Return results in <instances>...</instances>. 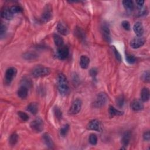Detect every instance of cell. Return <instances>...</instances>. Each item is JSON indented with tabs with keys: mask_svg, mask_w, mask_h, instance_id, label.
I'll return each mask as SVG.
<instances>
[{
	"mask_svg": "<svg viewBox=\"0 0 150 150\" xmlns=\"http://www.w3.org/2000/svg\"><path fill=\"white\" fill-rule=\"evenodd\" d=\"M90 64V59L85 55H82L80 59V65L82 69H86L89 67Z\"/></svg>",
	"mask_w": 150,
	"mask_h": 150,
	"instance_id": "obj_17",
	"label": "cell"
},
{
	"mask_svg": "<svg viewBox=\"0 0 150 150\" xmlns=\"http://www.w3.org/2000/svg\"><path fill=\"white\" fill-rule=\"evenodd\" d=\"M10 10L14 15L18 13H21L22 12V8L21 7L18 6H13L11 7Z\"/></svg>",
	"mask_w": 150,
	"mask_h": 150,
	"instance_id": "obj_31",
	"label": "cell"
},
{
	"mask_svg": "<svg viewBox=\"0 0 150 150\" xmlns=\"http://www.w3.org/2000/svg\"><path fill=\"white\" fill-rule=\"evenodd\" d=\"M18 116L24 121H27L29 120V116L25 112L20 111L18 112Z\"/></svg>",
	"mask_w": 150,
	"mask_h": 150,
	"instance_id": "obj_32",
	"label": "cell"
},
{
	"mask_svg": "<svg viewBox=\"0 0 150 150\" xmlns=\"http://www.w3.org/2000/svg\"><path fill=\"white\" fill-rule=\"evenodd\" d=\"M53 39H54V42L55 43V45L57 46V47H60L62 45H63V38L56 34H55L53 35Z\"/></svg>",
	"mask_w": 150,
	"mask_h": 150,
	"instance_id": "obj_24",
	"label": "cell"
},
{
	"mask_svg": "<svg viewBox=\"0 0 150 150\" xmlns=\"http://www.w3.org/2000/svg\"><path fill=\"white\" fill-rule=\"evenodd\" d=\"M107 101L108 97L107 95L104 93H100L97 95L94 102L93 103V106L96 108H100L104 106Z\"/></svg>",
	"mask_w": 150,
	"mask_h": 150,
	"instance_id": "obj_3",
	"label": "cell"
},
{
	"mask_svg": "<svg viewBox=\"0 0 150 150\" xmlns=\"http://www.w3.org/2000/svg\"><path fill=\"white\" fill-rule=\"evenodd\" d=\"M1 17L7 20H11L14 17V14H13V13L11 12L10 8L9 7H4L2 10H1Z\"/></svg>",
	"mask_w": 150,
	"mask_h": 150,
	"instance_id": "obj_11",
	"label": "cell"
},
{
	"mask_svg": "<svg viewBox=\"0 0 150 150\" xmlns=\"http://www.w3.org/2000/svg\"><path fill=\"white\" fill-rule=\"evenodd\" d=\"M131 138V133L129 131H126L123 135L121 138V144L123 146H127Z\"/></svg>",
	"mask_w": 150,
	"mask_h": 150,
	"instance_id": "obj_19",
	"label": "cell"
},
{
	"mask_svg": "<svg viewBox=\"0 0 150 150\" xmlns=\"http://www.w3.org/2000/svg\"><path fill=\"white\" fill-rule=\"evenodd\" d=\"M150 96L149 90L147 88H144L142 89L141 93V101L144 102H146L149 100Z\"/></svg>",
	"mask_w": 150,
	"mask_h": 150,
	"instance_id": "obj_18",
	"label": "cell"
},
{
	"mask_svg": "<svg viewBox=\"0 0 150 150\" xmlns=\"http://www.w3.org/2000/svg\"><path fill=\"white\" fill-rule=\"evenodd\" d=\"M125 59L126 61L129 63V64H134L136 62V58L135 57L131 54L127 53L125 56Z\"/></svg>",
	"mask_w": 150,
	"mask_h": 150,
	"instance_id": "obj_29",
	"label": "cell"
},
{
	"mask_svg": "<svg viewBox=\"0 0 150 150\" xmlns=\"http://www.w3.org/2000/svg\"><path fill=\"white\" fill-rule=\"evenodd\" d=\"M144 3H145L144 1H141V0H139V1H136L137 7V8H138L139 10H142Z\"/></svg>",
	"mask_w": 150,
	"mask_h": 150,
	"instance_id": "obj_39",
	"label": "cell"
},
{
	"mask_svg": "<svg viewBox=\"0 0 150 150\" xmlns=\"http://www.w3.org/2000/svg\"><path fill=\"white\" fill-rule=\"evenodd\" d=\"M143 138L145 141H149V139H150V134H149V131H146L144 133Z\"/></svg>",
	"mask_w": 150,
	"mask_h": 150,
	"instance_id": "obj_40",
	"label": "cell"
},
{
	"mask_svg": "<svg viewBox=\"0 0 150 150\" xmlns=\"http://www.w3.org/2000/svg\"><path fill=\"white\" fill-rule=\"evenodd\" d=\"M109 115L111 117H113L114 116H120L123 114V111L116 109L113 106H110L109 109Z\"/></svg>",
	"mask_w": 150,
	"mask_h": 150,
	"instance_id": "obj_22",
	"label": "cell"
},
{
	"mask_svg": "<svg viewBox=\"0 0 150 150\" xmlns=\"http://www.w3.org/2000/svg\"><path fill=\"white\" fill-rule=\"evenodd\" d=\"M124 103V99L123 96H120L117 99V104L118 107H121L123 106Z\"/></svg>",
	"mask_w": 150,
	"mask_h": 150,
	"instance_id": "obj_36",
	"label": "cell"
},
{
	"mask_svg": "<svg viewBox=\"0 0 150 150\" xmlns=\"http://www.w3.org/2000/svg\"><path fill=\"white\" fill-rule=\"evenodd\" d=\"M28 88L25 86L22 85L18 90V96L19 97H20L21 99H25L27 96H28Z\"/></svg>",
	"mask_w": 150,
	"mask_h": 150,
	"instance_id": "obj_15",
	"label": "cell"
},
{
	"mask_svg": "<svg viewBox=\"0 0 150 150\" xmlns=\"http://www.w3.org/2000/svg\"><path fill=\"white\" fill-rule=\"evenodd\" d=\"M17 74V69L14 67L8 68L6 72L5 82L6 84H10L15 78Z\"/></svg>",
	"mask_w": 150,
	"mask_h": 150,
	"instance_id": "obj_5",
	"label": "cell"
},
{
	"mask_svg": "<svg viewBox=\"0 0 150 150\" xmlns=\"http://www.w3.org/2000/svg\"><path fill=\"white\" fill-rule=\"evenodd\" d=\"M69 130V124H65L62 127V128L60 130V134L62 137H65Z\"/></svg>",
	"mask_w": 150,
	"mask_h": 150,
	"instance_id": "obj_26",
	"label": "cell"
},
{
	"mask_svg": "<svg viewBox=\"0 0 150 150\" xmlns=\"http://www.w3.org/2000/svg\"><path fill=\"white\" fill-rule=\"evenodd\" d=\"M50 73V69L43 66H36L35 67L31 72V74L34 78L45 77Z\"/></svg>",
	"mask_w": 150,
	"mask_h": 150,
	"instance_id": "obj_2",
	"label": "cell"
},
{
	"mask_svg": "<svg viewBox=\"0 0 150 150\" xmlns=\"http://www.w3.org/2000/svg\"><path fill=\"white\" fill-rule=\"evenodd\" d=\"M69 54V50L67 46L62 45L58 47L57 50V56L60 60L66 59Z\"/></svg>",
	"mask_w": 150,
	"mask_h": 150,
	"instance_id": "obj_7",
	"label": "cell"
},
{
	"mask_svg": "<svg viewBox=\"0 0 150 150\" xmlns=\"http://www.w3.org/2000/svg\"><path fill=\"white\" fill-rule=\"evenodd\" d=\"M133 30L138 37H141L144 34V28L140 22L135 23L133 27Z\"/></svg>",
	"mask_w": 150,
	"mask_h": 150,
	"instance_id": "obj_14",
	"label": "cell"
},
{
	"mask_svg": "<svg viewBox=\"0 0 150 150\" xmlns=\"http://www.w3.org/2000/svg\"><path fill=\"white\" fill-rule=\"evenodd\" d=\"M97 73H98V71H97V69H96V68H92V69H90V76H91L93 79L96 77Z\"/></svg>",
	"mask_w": 150,
	"mask_h": 150,
	"instance_id": "obj_38",
	"label": "cell"
},
{
	"mask_svg": "<svg viewBox=\"0 0 150 150\" xmlns=\"http://www.w3.org/2000/svg\"><path fill=\"white\" fill-rule=\"evenodd\" d=\"M149 71L147 70L144 71L142 76H141V79L144 83H149Z\"/></svg>",
	"mask_w": 150,
	"mask_h": 150,
	"instance_id": "obj_30",
	"label": "cell"
},
{
	"mask_svg": "<svg viewBox=\"0 0 150 150\" xmlns=\"http://www.w3.org/2000/svg\"><path fill=\"white\" fill-rule=\"evenodd\" d=\"M123 4L124 8L128 11H132L134 8V3L131 0H124L123 1Z\"/></svg>",
	"mask_w": 150,
	"mask_h": 150,
	"instance_id": "obj_23",
	"label": "cell"
},
{
	"mask_svg": "<svg viewBox=\"0 0 150 150\" xmlns=\"http://www.w3.org/2000/svg\"><path fill=\"white\" fill-rule=\"evenodd\" d=\"M30 127L32 131L35 132H41L43 131L44 128L43 121L41 118H37L31 123Z\"/></svg>",
	"mask_w": 150,
	"mask_h": 150,
	"instance_id": "obj_4",
	"label": "cell"
},
{
	"mask_svg": "<svg viewBox=\"0 0 150 150\" xmlns=\"http://www.w3.org/2000/svg\"><path fill=\"white\" fill-rule=\"evenodd\" d=\"M43 142L45 144V145L48 148H53L54 144H53L52 139L51 138L50 136L48 134L46 133V134H43Z\"/></svg>",
	"mask_w": 150,
	"mask_h": 150,
	"instance_id": "obj_16",
	"label": "cell"
},
{
	"mask_svg": "<svg viewBox=\"0 0 150 150\" xmlns=\"http://www.w3.org/2000/svg\"><path fill=\"white\" fill-rule=\"evenodd\" d=\"M18 135L16 133H13L11 135L9 139L10 144L11 146H14L18 142Z\"/></svg>",
	"mask_w": 150,
	"mask_h": 150,
	"instance_id": "obj_25",
	"label": "cell"
},
{
	"mask_svg": "<svg viewBox=\"0 0 150 150\" xmlns=\"http://www.w3.org/2000/svg\"><path fill=\"white\" fill-rule=\"evenodd\" d=\"M52 15L50 8L48 7L44 10V11L41 16V20L43 22H48L52 19Z\"/></svg>",
	"mask_w": 150,
	"mask_h": 150,
	"instance_id": "obj_13",
	"label": "cell"
},
{
	"mask_svg": "<svg viewBox=\"0 0 150 150\" xmlns=\"http://www.w3.org/2000/svg\"><path fill=\"white\" fill-rule=\"evenodd\" d=\"M27 110L32 114L35 115L38 111V105L36 103H31L27 106Z\"/></svg>",
	"mask_w": 150,
	"mask_h": 150,
	"instance_id": "obj_20",
	"label": "cell"
},
{
	"mask_svg": "<svg viewBox=\"0 0 150 150\" xmlns=\"http://www.w3.org/2000/svg\"><path fill=\"white\" fill-rule=\"evenodd\" d=\"M57 30L58 32L63 35H66L69 34L68 28L63 23H59L57 24Z\"/></svg>",
	"mask_w": 150,
	"mask_h": 150,
	"instance_id": "obj_21",
	"label": "cell"
},
{
	"mask_svg": "<svg viewBox=\"0 0 150 150\" xmlns=\"http://www.w3.org/2000/svg\"><path fill=\"white\" fill-rule=\"evenodd\" d=\"M82 102L80 99H76L74 100L71 106H70V108L69 110V113L70 114H76L79 113L82 109Z\"/></svg>",
	"mask_w": 150,
	"mask_h": 150,
	"instance_id": "obj_6",
	"label": "cell"
},
{
	"mask_svg": "<svg viewBox=\"0 0 150 150\" xmlns=\"http://www.w3.org/2000/svg\"><path fill=\"white\" fill-rule=\"evenodd\" d=\"M57 88L62 95H66L69 90V84L65 75L61 73L57 77Z\"/></svg>",
	"mask_w": 150,
	"mask_h": 150,
	"instance_id": "obj_1",
	"label": "cell"
},
{
	"mask_svg": "<svg viewBox=\"0 0 150 150\" xmlns=\"http://www.w3.org/2000/svg\"><path fill=\"white\" fill-rule=\"evenodd\" d=\"M131 108L134 111H139L144 109V104L139 100H134L131 103Z\"/></svg>",
	"mask_w": 150,
	"mask_h": 150,
	"instance_id": "obj_12",
	"label": "cell"
},
{
	"mask_svg": "<svg viewBox=\"0 0 150 150\" xmlns=\"http://www.w3.org/2000/svg\"><path fill=\"white\" fill-rule=\"evenodd\" d=\"M87 128L89 130L100 131V121L97 120H93L89 122L87 125Z\"/></svg>",
	"mask_w": 150,
	"mask_h": 150,
	"instance_id": "obj_10",
	"label": "cell"
},
{
	"mask_svg": "<svg viewBox=\"0 0 150 150\" xmlns=\"http://www.w3.org/2000/svg\"><path fill=\"white\" fill-rule=\"evenodd\" d=\"M102 31L103 36L105 39V41L108 43H110L111 41V36H110V31L109 27L106 24H103L102 25Z\"/></svg>",
	"mask_w": 150,
	"mask_h": 150,
	"instance_id": "obj_9",
	"label": "cell"
},
{
	"mask_svg": "<svg viewBox=\"0 0 150 150\" xmlns=\"http://www.w3.org/2000/svg\"><path fill=\"white\" fill-rule=\"evenodd\" d=\"M37 56V55L34 52H27L24 55V57L27 60H34Z\"/></svg>",
	"mask_w": 150,
	"mask_h": 150,
	"instance_id": "obj_27",
	"label": "cell"
},
{
	"mask_svg": "<svg viewBox=\"0 0 150 150\" xmlns=\"http://www.w3.org/2000/svg\"><path fill=\"white\" fill-rule=\"evenodd\" d=\"M53 113H54L55 116L57 120H60L62 118V113L59 107H55L53 109Z\"/></svg>",
	"mask_w": 150,
	"mask_h": 150,
	"instance_id": "obj_28",
	"label": "cell"
},
{
	"mask_svg": "<svg viewBox=\"0 0 150 150\" xmlns=\"http://www.w3.org/2000/svg\"><path fill=\"white\" fill-rule=\"evenodd\" d=\"M6 31H7L6 26L4 24H3V23H1V27H0V35H1V37L5 34V33L6 32Z\"/></svg>",
	"mask_w": 150,
	"mask_h": 150,
	"instance_id": "obj_37",
	"label": "cell"
},
{
	"mask_svg": "<svg viewBox=\"0 0 150 150\" xmlns=\"http://www.w3.org/2000/svg\"><path fill=\"white\" fill-rule=\"evenodd\" d=\"M146 42V39L142 37H137L132 39L130 42V46L133 49H138L142 46Z\"/></svg>",
	"mask_w": 150,
	"mask_h": 150,
	"instance_id": "obj_8",
	"label": "cell"
},
{
	"mask_svg": "<svg viewBox=\"0 0 150 150\" xmlns=\"http://www.w3.org/2000/svg\"><path fill=\"white\" fill-rule=\"evenodd\" d=\"M121 25L123 28L126 30V31H130V24L128 21H123L121 22Z\"/></svg>",
	"mask_w": 150,
	"mask_h": 150,
	"instance_id": "obj_34",
	"label": "cell"
},
{
	"mask_svg": "<svg viewBox=\"0 0 150 150\" xmlns=\"http://www.w3.org/2000/svg\"><path fill=\"white\" fill-rule=\"evenodd\" d=\"M113 51H114V55L116 56V59L118 61V62H121V55L120 54V53L118 52V51L117 50V49L114 47V46H113Z\"/></svg>",
	"mask_w": 150,
	"mask_h": 150,
	"instance_id": "obj_35",
	"label": "cell"
},
{
	"mask_svg": "<svg viewBox=\"0 0 150 150\" xmlns=\"http://www.w3.org/2000/svg\"><path fill=\"white\" fill-rule=\"evenodd\" d=\"M89 142L90 143L93 145H95L97 143V137L96 134H92L89 137Z\"/></svg>",
	"mask_w": 150,
	"mask_h": 150,
	"instance_id": "obj_33",
	"label": "cell"
}]
</instances>
